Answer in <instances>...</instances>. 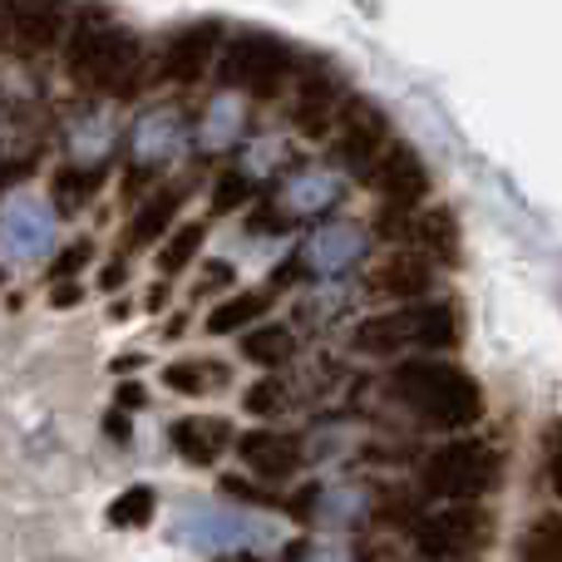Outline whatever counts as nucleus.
<instances>
[{
    "mask_svg": "<svg viewBox=\"0 0 562 562\" xmlns=\"http://www.w3.org/2000/svg\"><path fill=\"white\" fill-rule=\"evenodd\" d=\"M65 69L79 89L134 99L144 85V45L134 30L114 25L104 10H79L65 35Z\"/></svg>",
    "mask_w": 562,
    "mask_h": 562,
    "instance_id": "1",
    "label": "nucleus"
},
{
    "mask_svg": "<svg viewBox=\"0 0 562 562\" xmlns=\"http://www.w3.org/2000/svg\"><path fill=\"white\" fill-rule=\"evenodd\" d=\"M390 395L429 429H474L484 419V390L445 356H409L390 370Z\"/></svg>",
    "mask_w": 562,
    "mask_h": 562,
    "instance_id": "2",
    "label": "nucleus"
},
{
    "mask_svg": "<svg viewBox=\"0 0 562 562\" xmlns=\"http://www.w3.org/2000/svg\"><path fill=\"white\" fill-rule=\"evenodd\" d=\"M464 326H459V306L454 301H419V306H400V311H380L366 316L350 336V346L360 356H400V350H454Z\"/></svg>",
    "mask_w": 562,
    "mask_h": 562,
    "instance_id": "3",
    "label": "nucleus"
},
{
    "mask_svg": "<svg viewBox=\"0 0 562 562\" xmlns=\"http://www.w3.org/2000/svg\"><path fill=\"white\" fill-rule=\"evenodd\" d=\"M498 479H504V454L474 435H459L425 459L419 484L439 504H479V498H488L498 488Z\"/></svg>",
    "mask_w": 562,
    "mask_h": 562,
    "instance_id": "4",
    "label": "nucleus"
},
{
    "mask_svg": "<svg viewBox=\"0 0 562 562\" xmlns=\"http://www.w3.org/2000/svg\"><path fill=\"white\" fill-rule=\"evenodd\" d=\"M291 75H296V49L286 40L267 35V30H243L217 55V79L227 85V94L272 99Z\"/></svg>",
    "mask_w": 562,
    "mask_h": 562,
    "instance_id": "5",
    "label": "nucleus"
},
{
    "mask_svg": "<svg viewBox=\"0 0 562 562\" xmlns=\"http://www.w3.org/2000/svg\"><path fill=\"white\" fill-rule=\"evenodd\" d=\"M178 543L198 548V553H257V548L281 543V524L247 508H213V504H188L178 514Z\"/></svg>",
    "mask_w": 562,
    "mask_h": 562,
    "instance_id": "6",
    "label": "nucleus"
},
{
    "mask_svg": "<svg viewBox=\"0 0 562 562\" xmlns=\"http://www.w3.org/2000/svg\"><path fill=\"white\" fill-rule=\"evenodd\" d=\"M370 183H375L380 217H385V227H390L385 237H395V227H405L415 213H425V198H429V188H435V178H429V164L415 148L395 144L380 158L375 173H370Z\"/></svg>",
    "mask_w": 562,
    "mask_h": 562,
    "instance_id": "7",
    "label": "nucleus"
},
{
    "mask_svg": "<svg viewBox=\"0 0 562 562\" xmlns=\"http://www.w3.org/2000/svg\"><path fill=\"white\" fill-rule=\"evenodd\" d=\"M409 538L425 562H469L488 538V514L479 504H449L419 518Z\"/></svg>",
    "mask_w": 562,
    "mask_h": 562,
    "instance_id": "8",
    "label": "nucleus"
},
{
    "mask_svg": "<svg viewBox=\"0 0 562 562\" xmlns=\"http://www.w3.org/2000/svg\"><path fill=\"white\" fill-rule=\"evenodd\" d=\"M55 247V203L30 188H10L0 198V257L10 262H40Z\"/></svg>",
    "mask_w": 562,
    "mask_h": 562,
    "instance_id": "9",
    "label": "nucleus"
},
{
    "mask_svg": "<svg viewBox=\"0 0 562 562\" xmlns=\"http://www.w3.org/2000/svg\"><path fill=\"white\" fill-rule=\"evenodd\" d=\"M183 138H188L183 109H173V104L144 109V114L134 119V128H128V188L164 173V168L183 154Z\"/></svg>",
    "mask_w": 562,
    "mask_h": 562,
    "instance_id": "10",
    "label": "nucleus"
},
{
    "mask_svg": "<svg viewBox=\"0 0 562 562\" xmlns=\"http://www.w3.org/2000/svg\"><path fill=\"white\" fill-rule=\"evenodd\" d=\"M390 148H395V138H390L385 109L370 104V99H350L336 119V164L350 178H370Z\"/></svg>",
    "mask_w": 562,
    "mask_h": 562,
    "instance_id": "11",
    "label": "nucleus"
},
{
    "mask_svg": "<svg viewBox=\"0 0 562 562\" xmlns=\"http://www.w3.org/2000/svg\"><path fill=\"white\" fill-rule=\"evenodd\" d=\"M370 252V233L356 223H321L306 233V243L296 247V272L301 277H316V281H330V277H346L350 267H360Z\"/></svg>",
    "mask_w": 562,
    "mask_h": 562,
    "instance_id": "12",
    "label": "nucleus"
},
{
    "mask_svg": "<svg viewBox=\"0 0 562 562\" xmlns=\"http://www.w3.org/2000/svg\"><path fill=\"white\" fill-rule=\"evenodd\" d=\"M223 45H227L223 25H213V20H198V25L173 30L164 45V59H158V75H164L168 85H198V79L217 65Z\"/></svg>",
    "mask_w": 562,
    "mask_h": 562,
    "instance_id": "13",
    "label": "nucleus"
},
{
    "mask_svg": "<svg viewBox=\"0 0 562 562\" xmlns=\"http://www.w3.org/2000/svg\"><path fill=\"white\" fill-rule=\"evenodd\" d=\"M346 79L336 69H311L301 75V89H296V109H291V128L301 138H326L336 128L340 109H346Z\"/></svg>",
    "mask_w": 562,
    "mask_h": 562,
    "instance_id": "14",
    "label": "nucleus"
},
{
    "mask_svg": "<svg viewBox=\"0 0 562 562\" xmlns=\"http://www.w3.org/2000/svg\"><path fill=\"white\" fill-rule=\"evenodd\" d=\"M291 514L306 518V524H316V528H330V533H346V528H360L370 518V494L360 484L306 488V494L291 504Z\"/></svg>",
    "mask_w": 562,
    "mask_h": 562,
    "instance_id": "15",
    "label": "nucleus"
},
{
    "mask_svg": "<svg viewBox=\"0 0 562 562\" xmlns=\"http://www.w3.org/2000/svg\"><path fill=\"white\" fill-rule=\"evenodd\" d=\"M340 198H346L340 173H330V168H301V173H291L286 183H281L277 207L286 213V223H311V217L330 213Z\"/></svg>",
    "mask_w": 562,
    "mask_h": 562,
    "instance_id": "16",
    "label": "nucleus"
},
{
    "mask_svg": "<svg viewBox=\"0 0 562 562\" xmlns=\"http://www.w3.org/2000/svg\"><path fill=\"white\" fill-rule=\"evenodd\" d=\"M237 454L262 484H281L301 469V439L286 435V429H247L237 439Z\"/></svg>",
    "mask_w": 562,
    "mask_h": 562,
    "instance_id": "17",
    "label": "nucleus"
},
{
    "mask_svg": "<svg viewBox=\"0 0 562 562\" xmlns=\"http://www.w3.org/2000/svg\"><path fill=\"white\" fill-rule=\"evenodd\" d=\"M109 154H114V114L104 109H79L65 124V164L75 168H94V173H109Z\"/></svg>",
    "mask_w": 562,
    "mask_h": 562,
    "instance_id": "18",
    "label": "nucleus"
},
{
    "mask_svg": "<svg viewBox=\"0 0 562 562\" xmlns=\"http://www.w3.org/2000/svg\"><path fill=\"white\" fill-rule=\"evenodd\" d=\"M69 20L59 5H10L5 10V30H10V45L20 55H45V49L65 45L69 35Z\"/></svg>",
    "mask_w": 562,
    "mask_h": 562,
    "instance_id": "19",
    "label": "nucleus"
},
{
    "mask_svg": "<svg viewBox=\"0 0 562 562\" xmlns=\"http://www.w3.org/2000/svg\"><path fill=\"white\" fill-rule=\"evenodd\" d=\"M168 439H173V449L193 469H213L227 454V445H233V425L217 415H183L168 425Z\"/></svg>",
    "mask_w": 562,
    "mask_h": 562,
    "instance_id": "20",
    "label": "nucleus"
},
{
    "mask_svg": "<svg viewBox=\"0 0 562 562\" xmlns=\"http://www.w3.org/2000/svg\"><path fill=\"white\" fill-rule=\"evenodd\" d=\"M188 203V188L178 183H164L154 188V193H144V207L134 213V223H128V247H164L168 237L178 233V213H183Z\"/></svg>",
    "mask_w": 562,
    "mask_h": 562,
    "instance_id": "21",
    "label": "nucleus"
},
{
    "mask_svg": "<svg viewBox=\"0 0 562 562\" xmlns=\"http://www.w3.org/2000/svg\"><path fill=\"white\" fill-rule=\"evenodd\" d=\"M370 291L385 301H400V306H419V301H429V291H435V272H429L425 257L400 252L370 272Z\"/></svg>",
    "mask_w": 562,
    "mask_h": 562,
    "instance_id": "22",
    "label": "nucleus"
},
{
    "mask_svg": "<svg viewBox=\"0 0 562 562\" xmlns=\"http://www.w3.org/2000/svg\"><path fill=\"white\" fill-rule=\"evenodd\" d=\"M395 237H409L415 257H425V262H439V267L459 262V223L449 207H425L405 227H395Z\"/></svg>",
    "mask_w": 562,
    "mask_h": 562,
    "instance_id": "23",
    "label": "nucleus"
},
{
    "mask_svg": "<svg viewBox=\"0 0 562 562\" xmlns=\"http://www.w3.org/2000/svg\"><path fill=\"white\" fill-rule=\"evenodd\" d=\"M243 134H247L243 94H217L213 104L203 109V119H198V148H207V154H227V148H237Z\"/></svg>",
    "mask_w": 562,
    "mask_h": 562,
    "instance_id": "24",
    "label": "nucleus"
},
{
    "mask_svg": "<svg viewBox=\"0 0 562 562\" xmlns=\"http://www.w3.org/2000/svg\"><path fill=\"white\" fill-rule=\"evenodd\" d=\"M267 306H272V291H233V296H223L213 311H207V336L247 330L252 321H262Z\"/></svg>",
    "mask_w": 562,
    "mask_h": 562,
    "instance_id": "25",
    "label": "nucleus"
},
{
    "mask_svg": "<svg viewBox=\"0 0 562 562\" xmlns=\"http://www.w3.org/2000/svg\"><path fill=\"white\" fill-rule=\"evenodd\" d=\"M227 380H233V370L217 366V360H173V366H164V385L173 395H217Z\"/></svg>",
    "mask_w": 562,
    "mask_h": 562,
    "instance_id": "26",
    "label": "nucleus"
},
{
    "mask_svg": "<svg viewBox=\"0 0 562 562\" xmlns=\"http://www.w3.org/2000/svg\"><path fill=\"white\" fill-rule=\"evenodd\" d=\"M203 243H207V227H203V223H183V227H178V233L168 237V243L154 252L158 277H168V281H173V277H183L188 267L198 262V252H203Z\"/></svg>",
    "mask_w": 562,
    "mask_h": 562,
    "instance_id": "27",
    "label": "nucleus"
},
{
    "mask_svg": "<svg viewBox=\"0 0 562 562\" xmlns=\"http://www.w3.org/2000/svg\"><path fill=\"white\" fill-rule=\"evenodd\" d=\"M99 188H104V173H94V168H75V164H65V168L55 173V213H65V217L85 213V207L94 203Z\"/></svg>",
    "mask_w": 562,
    "mask_h": 562,
    "instance_id": "28",
    "label": "nucleus"
},
{
    "mask_svg": "<svg viewBox=\"0 0 562 562\" xmlns=\"http://www.w3.org/2000/svg\"><path fill=\"white\" fill-rule=\"evenodd\" d=\"M296 350L301 346H296V336H291L286 326H257V330H247L243 336V356L252 360V366H262V370L286 366Z\"/></svg>",
    "mask_w": 562,
    "mask_h": 562,
    "instance_id": "29",
    "label": "nucleus"
},
{
    "mask_svg": "<svg viewBox=\"0 0 562 562\" xmlns=\"http://www.w3.org/2000/svg\"><path fill=\"white\" fill-rule=\"evenodd\" d=\"M518 562H562V514H543L524 528Z\"/></svg>",
    "mask_w": 562,
    "mask_h": 562,
    "instance_id": "30",
    "label": "nucleus"
},
{
    "mask_svg": "<svg viewBox=\"0 0 562 562\" xmlns=\"http://www.w3.org/2000/svg\"><path fill=\"white\" fill-rule=\"evenodd\" d=\"M154 514H158V494L148 484H128L124 494L104 508L109 528H148L154 524Z\"/></svg>",
    "mask_w": 562,
    "mask_h": 562,
    "instance_id": "31",
    "label": "nucleus"
},
{
    "mask_svg": "<svg viewBox=\"0 0 562 562\" xmlns=\"http://www.w3.org/2000/svg\"><path fill=\"white\" fill-rule=\"evenodd\" d=\"M291 164V154H286V144H281V138H257L252 148H247V164H243V173L252 178H272L277 168H286Z\"/></svg>",
    "mask_w": 562,
    "mask_h": 562,
    "instance_id": "32",
    "label": "nucleus"
},
{
    "mask_svg": "<svg viewBox=\"0 0 562 562\" xmlns=\"http://www.w3.org/2000/svg\"><path fill=\"white\" fill-rule=\"evenodd\" d=\"M247 188H252V178H247L243 168L223 173V178L213 183V213H237V207L247 203Z\"/></svg>",
    "mask_w": 562,
    "mask_h": 562,
    "instance_id": "33",
    "label": "nucleus"
},
{
    "mask_svg": "<svg viewBox=\"0 0 562 562\" xmlns=\"http://www.w3.org/2000/svg\"><path fill=\"white\" fill-rule=\"evenodd\" d=\"M89 262H94V243H85V237H75V243H69L65 252L55 257V267H49V277H55V286H59V281H75V277L85 272Z\"/></svg>",
    "mask_w": 562,
    "mask_h": 562,
    "instance_id": "34",
    "label": "nucleus"
},
{
    "mask_svg": "<svg viewBox=\"0 0 562 562\" xmlns=\"http://www.w3.org/2000/svg\"><path fill=\"white\" fill-rule=\"evenodd\" d=\"M291 562H360V553L350 543H340V538H326V543H296Z\"/></svg>",
    "mask_w": 562,
    "mask_h": 562,
    "instance_id": "35",
    "label": "nucleus"
},
{
    "mask_svg": "<svg viewBox=\"0 0 562 562\" xmlns=\"http://www.w3.org/2000/svg\"><path fill=\"white\" fill-rule=\"evenodd\" d=\"M543 464H548V484L562 498V419L548 425V445H543Z\"/></svg>",
    "mask_w": 562,
    "mask_h": 562,
    "instance_id": "36",
    "label": "nucleus"
},
{
    "mask_svg": "<svg viewBox=\"0 0 562 562\" xmlns=\"http://www.w3.org/2000/svg\"><path fill=\"white\" fill-rule=\"evenodd\" d=\"M247 409H252V415H277L281 409V385L277 380H257V385L247 390Z\"/></svg>",
    "mask_w": 562,
    "mask_h": 562,
    "instance_id": "37",
    "label": "nucleus"
},
{
    "mask_svg": "<svg viewBox=\"0 0 562 562\" xmlns=\"http://www.w3.org/2000/svg\"><path fill=\"white\" fill-rule=\"evenodd\" d=\"M79 296H85V291H79L75 281H59V286H49V306H55V311H65V306H79Z\"/></svg>",
    "mask_w": 562,
    "mask_h": 562,
    "instance_id": "38",
    "label": "nucleus"
},
{
    "mask_svg": "<svg viewBox=\"0 0 562 562\" xmlns=\"http://www.w3.org/2000/svg\"><path fill=\"white\" fill-rule=\"evenodd\" d=\"M119 405H124V409L148 405V390H144V385H119Z\"/></svg>",
    "mask_w": 562,
    "mask_h": 562,
    "instance_id": "39",
    "label": "nucleus"
},
{
    "mask_svg": "<svg viewBox=\"0 0 562 562\" xmlns=\"http://www.w3.org/2000/svg\"><path fill=\"white\" fill-rule=\"evenodd\" d=\"M99 286H104V291H119V286H124V262H109L104 272H99Z\"/></svg>",
    "mask_w": 562,
    "mask_h": 562,
    "instance_id": "40",
    "label": "nucleus"
},
{
    "mask_svg": "<svg viewBox=\"0 0 562 562\" xmlns=\"http://www.w3.org/2000/svg\"><path fill=\"white\" fill-rule=\"evenodd\" d=\"M109 435H114L119 445H124V439H128V419L119 415V409H114V415H109Z\"/></svg>",
    "mask_w": 562,
    "mask_h": 562,
    "instance_id": "41",
    "label": "nucleus"
},
{
    "mask_svg": "<svg viewBox=\"0 0 562 562\" xmlns=\"http://www.w3.org/2000/svg\"><path fill=\"white\" fill-rule=\"evenodd\" d=\"M227 562H262V558H257V553H243V558H227Z\"/></svg>",
    "mask_w": 562,
    "mask_h": 562,
    "instance_id": "42",
    "label": "nucleus"
},
{
    "mask_svg": "<svg viewBox=\"0 0 562 562\" xmlns=\"http://www.w3.org/2000/svg\"><path fill=\"white\" fill-rule=\"evenodd\" d=\"M0 20H5V10H0Z\"/></svg>",
    "mask_w": 562,
    "mask_h": 562,
    "instance_id": "43",
    "label": "nucleus"
},
{
    "mask_svg": "<svg viewBox=\"0 0 562 562\" xmlns=\"http://www.w3.org/2000/svg\"><path fill=\"white\" fill-rule=\"evenodd\" d=\"M0 281H5V272H0Z\"/></svg>",
    "mask_w": 562,
    "mask_h": 562,
    "instance_id": "44",
    "label": "nucleus"
}]
</instances>
